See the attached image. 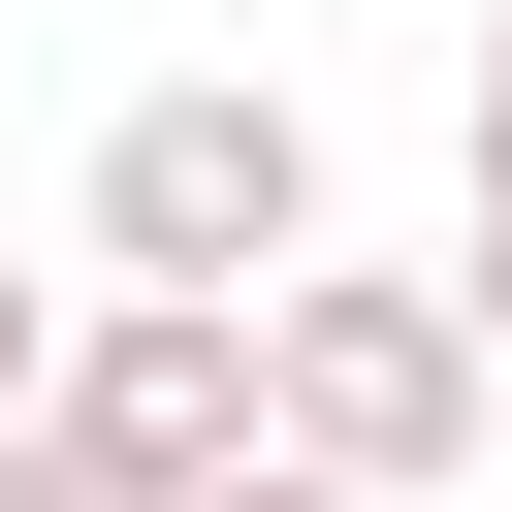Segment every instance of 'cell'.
I'll return each mask as SVG.
<instances>
[{
    "label": "cell",
    "instance_id": "cell-1",
    "mask_svg": "<svg viewBox=\"0 0 512 512\" xmlns=\"http://www.w3.org/2000/svg\"><path fill=\"white\" fill-rule=\"evenodd\" d=\"M256 448L352 480V512H448V480L512 448V352L448 320V256H288V288H256Z\"/></svg>",
    "mask_w": 512,
    "mask_h": 512
},
{
    "label": "cell",
    "instance_id": "cell-2",
    "mask_svg": "<svg viewBox=\"0 0 512 512\" xmlns=\"http://www.w3.org/2000/svg\"><path fill=\"white\" fill-rule=\"evenodd\" d=\"M64 256H96V288H192V320H256V288L320 256V96H288V64H160V96L96 128Z\"/></svg>",
    "mask_w": 512,
    "mask_h": 512
},
{
    "label": "cell",
    "instance_id": "cell-3",
    "mask_svg": "<svg viewBox=\"0 0 512 512\" xmlns=\"http://www.w3.org/2000/svg\"><path fill=\"white\" fill-rule=\"evenodd\" d=\"M96 480H224L256 448V320H192V288H64V384H32Z\"/></svg>",
    "mask_w": 512,
    "mask_h": 512
},
{
    "label": "cell",
    "instance_id": "cell-4",
    "mask_svg": "<svg viewBox=\"0 0 512 512\" xmlns=\"http://www.w3.org/2000/svg\"><path fill=\"white\" fill-rule=\"evenodd\" d=\"M448 320L512 352V0H480V224H448Z\"/></svg>",
    "mask_w": 512,
    "mask_h": 512
},
{
    "label": "cell",
    "instance_id": "cell-5",
    "mask_svg": "<svg viewBox=\"0 0 512 512\" xmlns=\"http://www.w3.org/2000/svg\"><path fill=\"white\" fill-rule=\"evenodd\" d=\"M0 512H160V480H96L64 416H0Z\"/></svg>",
    "mask_w": 512,
    "mask_h": 512
},
{
    "label": "cell",
    "instance_id": "cell-6",
    "mask_svg": "<svg viewBox=\"0 0 512 512\" xmlns=\"http://www.w3.org/2000/svg\"><path fill=\"white\" fill-rule=\"evenodd\" d=\"M32 384H64V256H0V416H32Z\"/></svg>",
    "mask_w": 512,
    "mask_h": 512
},
{
    "label": "cell",
    "instance_id": "cell-7",
    "mask_svg": "<svg viewBox=\"0 0 512 512\" xmlns=\"http://www.w3.org/2000/svg\"><path fill=\"white\" fill-rule=\"evenodd\" d=\"M160 512H352V480H288V448H224V480H160Z\"/></svg>",
    "mask_w": 512,
    "mask_h": 512
}]
</instances>
